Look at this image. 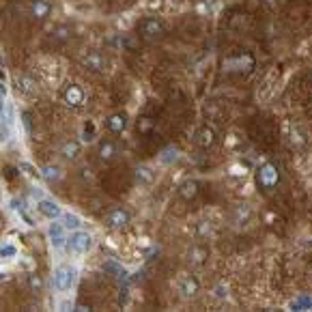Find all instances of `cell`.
Returning <instances> with one entry per match:
<instances>
[{"label": "cell", "mask_w": 312, "mask_h": 312, "mask_svg": "<svg viewBox=\"0 0 312 312\" xmlns=\"http://www.w3.org/2000/svg\"><path fill=\"white\" fill-rule=\"evenodd\" d=\"M63 226H65V228H78V226H80V217L67 213V215H65V224H63Z\"/></svg>", "instance_id": "26"}, {"label": "cell", "mask_w": 312, "mask_h": 312, "mask_svg": "<svg viewBox=\"0 0 312 312\" xmlns=\"http://www.w3.org/2000/svg\"><path fill=\"white\" fill-rule=\"evenodd\" d=\"M18 84H20L18 89H22L24 93H33V91H35V80H33V78H26V76H24V78L18 80Z\"/></svg>", "instance_id": "21"}, {"label": "cell", "mask_w": 312, "mask_h": 312, "mask_svg": "<svg viewBox=\"0 0 312 312\" xmlns=\"http://www.w3.org/2000/svg\"><path fill=\"white\" fill-rule=\"evenodd\" d=\"M138 35L147 41H155L164 35V24L157 18H144L140 24H138Z\"/></svg>", "instance_id": "2"}, {"label": "cell", "mask_w": 312, "mask_h": 312, "mask_svg": "<svg viewBox=\"0 0 312 312\" xmlns=\"http://www.w3.org/2000/svg\"><path fill=\"white\" fill-rule=\"evenodd\" d=\"M63 99H65V104H67V106L80 108V106L84 104V91H82V86H78V84H69V86H65V91H63Z\"/></svg>", "instance_id": "5"}, {"label": "cell", "mask_w": 312, "mask_h": 312, "mask_svg": "<svg viewBox=\"0 0 312 312\" xmlns=\"http://www.w3.org/2000/svg\"><path fill=\"white\" fill-rule=\"evenodd\" d=\"M80 151H82V147H80V142H78V140H69V142H65V144H63L61 153H63V157L74 159V157H78V155H80Z\"/></svg>", "instance_id": "15"}, {"label": "cell", "mask_w": 312, "mask_h": 312, "mask_svg": "<svg viewBox=\"0 0 312 312\" xmlns=\"http://www.w3.org/2000/svg\"><path fill=\"white\" fill-rule=\"evenodd\" d=\"M93 245V237L89 233H82V230H76V233H71V237L67 239V248L69 252L74 254H84L89 252Z\"/></svg>", "instance_id": "4"}, {"label": "cell", "mask_w": 312, "mask_h": 312, "mask_svg": "<svg viewBox=\"0 0 312 312\" xmlns=\"http://www.w3.org/2000/svg\"><path fill=\"white\" fill-rule=\"evenodd\" d=\"M50 237H52V243L56 245V248H61V245L67 241V239H65V226L63 224H52V228H50Z\"/></svg>", "instance_id": "16"}, {"label": "cell", "mask_w": 312, "mask_h": 312, "mask_svg": "<svg viewBox=\"0 0 312 312\" xmlns=\"http://www.w3.org/2000/svg\"><path fill=\"white\" fill-rule=\"evenodd\" d=\"M18 254V248L13 243H5L3 248H0V258H13Z\"/></svg>", "instance_id": "22"}, {"label": "cell", "mask_w": 312, "mask_h": 312, "mask_svg": "<svg viewBox=\"0 0 312 312\" xmlns=\"http://www.w3.org/2000/svg\"><path fill=\"white\" fill-rule=\"evenodd\" d=\"M278 183H280V168L275 164L267 162L256 170V185L263 192H271Z\"/></svg>", "instance_id": "1"}, {"label": "cell", "mask_w": 312, "mask_h": 312, "mask_svg": "<svg viewBox=\"0 0 312 312\" xmlns=\"http://www.w3.org/2000/svg\"><path fill=\"white\" fill-rule=\"evenodd\" d=\"M310 84H312V74H310Z\"/></svg>", "instance_id": "31"}, {"label": "cell", "mask_w": 312, "mask_h": 312, "mask_svg": "<svg viewBox=\"0 0 312 312\" xmlns=\"http://www.w3.org/2000/svg\"><path fill=\"white\" fill-rule=\"evenodd\" d=\"M82 63H84V67H86V69L95 71V74H99V71L104 69V65H106L104 56H101L99 52H95V50H93V52H89V54H84Z\"/></svg>", "instance_id": "11"}, {"label": "cell", "mask_w": 312, "mask_h": 312, "mask_svg": "<svg viewBox=\"0 0 312 312\" xmlns=\"http://www.w3.org/2000/svg\"><path fill=\"white\" fill-rule=\"evenodd\" d=\"M106 224H108V226H110L112 230H121V228H125L127 224H129V213L125 211V209H114V211L108 213Z\"/></svg>", "instance_id": "6"}, {"label": "cell", "mask_w": 312, "mask_h": 312, "mask_svg": "<svg viewBox=\"0 0 312 312\" xmlns=\"http://www.w3.org/2000/svg\"><path fill=\"white\" fill-rule=\"evenodd\" d=\"M43 177H46L48 181H56L61 177V170L56 168V166H46V168H43Z\"/></svg>", "instance_id": "23"}, {"label": "cell", "mask_w": 312, "mask_h": 312, "mask_svg": "<svg viewBox=\"0 0 312 312\" xmlns=\"http://www.w3.org/2000/svg\"><path fill=\"white\" fill-rule=\"evenodd\" d=\"M37 209H39L41 215L50 217V220H56V217H61V207L56 205L54 200H39Z\"/></svg>", "instance_id": "13"}, {"label": "cell", "mask_w": 312, "mask_h": 312, "mask_svg": "<svg viewBox=\"0 0 312 312\" xmlns=\"http://www.w3.org/2000/svg\"><path fill=\"white\" fill-rule=\"evenodd\" d=\"M28 284H31L33 291H41L43 288V278L37 273H33V275H28Z\"/></svg>", "instance_id": "24"}, {"label": "cell", "mask_w": 312, "mask_h": 312, "mask_svg": "<svg viewBox=\"0 0 312 312\" xmlns=\"http://www.w3.org/2000/svg\"><path fill=\"white\" fill-rule=\"evenodd\" d=\"M196 142H198V147L202 149H209L215 144V132L211 127H200L198 132H196Z\"/></svg>", "instance_id": "12"}, {"label": "cell", "mask_w": 312, "mask_h": 312, "mask_svg": "<svg viewBox=\"0 0 312 312\" xmlns=\"http://www.w3.org/2000/svg\"><path fill=\"white\" fill-rule=\"evenodd\" d=\"M250 217H252V211H250V207H248V205H241V207H239V211H237V220H235V224H241V222H250Z\"/></svg>", "instance_id": "20"}, {"label": "cell", "mask_w": 312, "mask_h": 312, "mask_svg": "<svg viewBox=\"0 0 312 312\" xmlns=\"http://www.w3.org/2000/svg\"><path fill=\"white\" fill-rule=\"evenodd\" d=\"M52 35H54V39H56V41H67V39H69V35H71V31H69L67 26H61V28H56V31H54Z\"/></svg>", "instance_id": "25"}, {"label": "cell", "mask_w": 312, "mask_h": 312, "mask_svg": "<svg viewBox=\"0 0 312 312\" xmlns=\"http://www.w3.org/2000/svg\"><path fill=\"white\" fill-rule=\"evenodd\" d=\"M7 123H9V121H0V140H9V125H7Z\"/></svg>", "instance_id": "27"}, {"label": "cell", "mask_w": 312, "mask_h": 312, "mask_svg": "<svg viewBox=\"0 0 312 312\" xmlns=\"http://www.w3.org/2000/svg\"><path fill=\"white\" fill-rule=\"evenodd\" d=\"M0 110H3V93H0Z\"/></svg>", "instance_id": "30"}, {"label": "cell", "mask_w": 312, "mask_h": 312, "mask_svg": "<svg viewBox=\"0 0 312 312\" xmlns=\"http://www.w3.org/2000/svg\"><path fill=\"white\" fill-rule=\"evenodd\" d=\"M97 155H99L101 162H112V159L119 155V149H117V144H114L112 140H101L99 149H97Z\"/></svg>", "instance_id": "10"}, {"label": "cell", "mask_w": 312, "mask_h": 312, "mask_svg": "<svg viewBox=\"0 0 312 312\" xmlns=\"http://www.w3.org/2000/svg\"><path fill=\"white\" fill-rule=\"evenodd\" d=\"M93 136H95V125H93V123H86L84 125V140H93Z\"/></svg>", "instance_id": "28"}, {"label": "cell", "mask_w": 312, "mask_h": 312, "mask_svg": "<svg viewBox=\"0 0 312 312\" xmlns=\"http://www.w3.org/2000/svg\"><path fill=\"white\" fill-rule=\"evenodd\" d=\"M76 275L78 273H76L74 267H67V265L59 267V269L54 271V288L56 291H61V293L69 291V288L76 284Z\"/></svg>", "instance_id": "3"}, {"label": "cell", "mask_w": 312, "mask_h": 312, "mask_svg": "<svg viewBox=\"0 0 312 312\" xmlns=\"http://www.w3.org/2000/svg\"><path fill=\"white\" fill-rule=\"evenodd\" d=\"M172 159H177V151H172V149H168V151H164V157H162V162H172Z\"/></svg>", "instance_id": "29"}, {"label": "cell", "mask_w": 312, "mask_h": 312, "mask_svg": "<svg viewBox=\"0 0 312 312\" xmlns=\"http://www.w3.org/2000/svg\"><path fill=\"white\" fill-rule=\"evenodd\" d=\"M106 127L110 129L112 134H123V132L127 129V114H125V112L112 114V117L106 121Z\"/></svg>", "instance_id": "9"}, {"label": "cell", "mask_w": 312, "mask_h": 312, "mask_svg": "<svg viewBox=\"0 0 312 312\" xmlns=\"http://www.w3.org/2000/svg\"><path fill=\"white\" fill-rule=\"evenodd\" d=\"M179 194L183 196L185 200L196 198V196H198V183H196V181H185V183L179 187Z\"/></svg>", "instance_id": "14"}, {"label": "cell", "mask_w": 312, "mask_h": 312, "mask_svg": "<svg viewBox=\"0 0 312 312\" xmlns=\"http://www.w3.org/2000/svg\"><path fill=\"white\" fill-rule=\"evenodd\" d=\"M136 127H138V132H140V134H149L151 129L155 127V121L151 119V117H142V119H138Z\"/></svg>", "instance_id": "18"}, {"label": "cell", "mask_w": 312, "mask_h": 312, "mask_svg": "<svg viewBox=\"0 0 312 312\" xmlns=\"http://www.w3.org/2000/svg\"><path fill=\"white\" fill-rule=\"evenodd\" d=\"M153 170L147 168V166H140V168H136V181L138 183H151L153 181Z\"/></svg>", "instance_id": "17"}, {"label": "cell", "mask_w": 312, "mask_h": 312, "mask_svg": "<svg viewBox=\"0 0 312 312\" xmlns=\"http://www.w3.org/2000/svg\"><path fill=\"white\" fill-rule=\"evenodd\" d=\"M52 13V5L50 0H33L31 3V16L35 20H48Z\"/></svg>", "instance_id": "8"}, {"label": "cell", "mask_w": 312, "mask_h": 312, "mask_svg": "<svg viewBox=\"0 0 312 312\" xmlns=\"http://www.w3.org/2000/svg\"><path fill=\"white\" fill-rule=\"evenodd\" d=\"M205 258H207V250L205 248H194L190 252V260L194 265H202V263H205Z\"/></svg>", "instance_id": "19"}, {"label": "cell", "mask_w": 312, "mask_h": 312, "mask_svg": "<svg viewBox=\"0 0 312 312\" xmlns=\"http://www.w3.org/2000/svg\"><path fill=\"white\" fill-rule=\"evenodd\" d=\"M177 288H179V293L183 295V297H194L196 293H198V288H200V284H198V280L194 278V275H183V278L179 280V284H177Z\"/></svg>", "instance_id": "7"}]
</instances>
